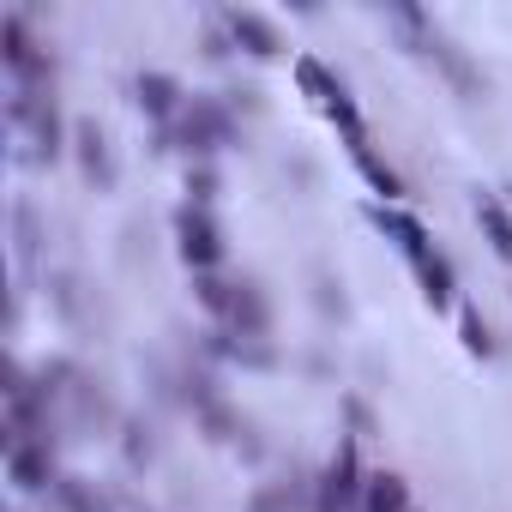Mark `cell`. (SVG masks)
Returning <instances> with one entry per match:
<instances>
[{
  "mask_svg": "<svg viewBox=\"0 0 512 512\" xmlns=\"http://www.w3.org/2000/svg\"><path fill=\"white\" fill-rule=\"evenodd\" d=\"M458 338H464V350H470V356H482V362L500 350V344H494V326L482 320V308H476V302H464V308H458Z\"/></svg>",
  "mask_w": 512,
  "mask_h": 512,
  "instance_id": "ffe728a7",
  "label": "cell"
},
{
  "mask_svg": "<svg viewBox=\"0 0 512 512\" xmlns=\"http://www.w3.org/2000/svg\"><path fill=\"white\" fill-rule=\"evenodd\" d=\"M55 500H61V512H109V500H103V488L91 482V476H55V488H49Z\"/></svg>",
  "mask_w": 512,
  "mask_h": 512,
  "instance_id": "d6986e66",
  "label": "cell"
},
{
  "mask_svg": "<svg viewBox=\"0 0 512 512\" xmlns=\"http://www.w3.org/2000/svg\"><path fill=\"white\" fill-rule=\"evenodd\" d=\"M476 223H482V235H488V247H494V260L512 266V211H506L500 193H476Z\"/></svg>",
  "mask_w": 512,
  "mask_h": 512,
  "instance_id": "2e32d148",
  "label": "cell"
},
{
  "mask_svg": "<svg viewBox=\"0 0 512 512\" xmlns=\"http://www.w3.org/2000/svg\"><path fill=\"white\" fill-rule=\"evenodd\" d=\"M7 115H13V127L31 139V157H37V163H55V157H61V109H55V91H19V85H13Z\"/></svg>",
  "mask_w": 512,
  "mask_h": 512,
  "instance_id": "8992f818",
  "label": "cell"
},
{
  "mask_svg": "<svg viewBox=\"0 0 512 512\" xmlns=\"http://www.w3.org/2000/svg\"><path fill=\"white\" fill-rule=\"evenodd\" d=\"M175 253L187 260L193 278L199 272H217V260H223V229H217V217L205 205H181L175 211Z\"/></svg>",
  "mask_w": 512,
  "mask_h": 512,
  "instance_id": "52a82bcc",
  "label": "cell"
},
{
  "mask_svg": "<svg viewBox=\"0 0 512 512\" xmlns=\"http://www.w3.org/2000/svg\"><path fill=\"white\" fill-rule=\"evenodd\" d=\"M350 157H356V169H362V181H368V187H374V193H380L386 205H398V199H404V175H398V169H392L386 157H374V145H368V133H362V139H350Z\"/></svg>",
  "mask_w": 512,
  "mask_h": 512,
  "instance_id": "5bb4252c",
  "label": "cell"
},
{
  "mask_svg": "<svg viewBox=\"0 0 512 512\" xmlns=\"http://www.w3.org/2000/svg\"><path fill=\"white\" fill-rule=\"evenodd\" d=\"M229 139H235V115H229V103H217L205 91H193L187 109L175 115V127H163V145H181L193 163H211Z\"/></svg>",
  "mask_w": 512,
  "mask_h": 512,
  "instance_id": "7a4b0ae2",
  "label": "cell"
},
{
  "mask_svg": "<svg viewBox=\"0 0 512 512\" xmlns=\"http://www.w3.org/2000/svg\"><path fill=\"white\" fill-rule=\"evenodd\" d=\"M223 332H235V338H266L272 332V302H266V290L260 284H235V302H229V314H223Z\"/></svg>",
  "mask_w": 512,
  "mask_h": 512,
  "instance_id": "30bf717a",
  "label": "cell"
},
{
  "mask_svg": "<svg viewBox=\"0 0 512 512\" xmlns=\"http://www.w3.org/2000/svg\"><path fill=\"white\" fill-rule=\"evenodd\" d=\"M386 25L404 37V49L410 55H422V61H434L464 97H482V67L464 55V43L458 37H446L440 25H434V13H422V7H386Z\"/></svg>",
  "mask_w": 512,
  "mask_h": 512,
  "instance_id": "6da1fadb",
  "label": "cell"
},
{
  "mask_svg": "<svg viewBox=\"0 0 512 512\" xmlns=\"http://www.w3.org/2000/svg\"><path fill=\"white\" fill-rule=\"evenodd\" d=\"M73 157H79V175H85L97 193L115 187V151H109V133H103L97 121H73Z\"/></svg>",
  "mask_w": 512,
  "mask_h": 512,
  "instance_id": "9c48e42d",
  "label": "cell"
},
{
  "mask_svg": "<svg viewBox=\"0 0 512 512\" xmlns=\"http://www.w3.org/2000/svg\"><path fill=\"white\" fill-rule=\"evenodd\" d=\"M193 302L223 326V314H229V302H235V284H229V278H217V272H199V278H193Z\"/></svg>",
  "mask_w": 512,
  "mask_h": 512,
  "instance_id": "44dd1931",
  "label": "cell"
},
{
  "mask_svg": "<svg viewBox=\"0 0 512 512\" xmlns=\"http://www.w3.org/2000/svg\"><path fill=\"white\" fill-rule=\"evenodd\" d=\"M133 91H139V109H145L151 121H163V127H175V115L187 109V91H181L169 73H139Z\"/></svg>",
  "mask_w": 512,
  "mask_h": 512,
  "instance_id": "7c38bea8",
  "label": "cell"
},
{
  "mask_svg": "<svg viewBox=\"0 0 512 512\" xmlns=\"http://www.w3.org/2000/svg\"><path fill=\"white\" fill-rule=\"evenodd\" d=\"M13 223H19V260H31V253H37V211L13 205Z\"/></svg>",
  "mask_w": 512,
  "mask_h": 512,
  "instance_id": "d4e9b609",
  "label": "cell"
},
{
  "mask_svg": "<svg viewBox=\"0 0 512 512\" xmlns=\"http://www.w3.org/2000/svg\"><path fill=\"white\" fill-rule=\"evenodd\" d=\"M223 31H229V43L247 49L253 61H278V55H284L278 25H272L266 13H253V7H229V13H223Z\"/></svg>",
  "mask_w": 512,
  "mask_h": 512,
  "instance_id": "ba28073f",
  "label": "cell"
},
{
  "mask_svg": "<svg viewBox=\"0 0 512 512\" xmlns=\"http://www.w3.org/2000/svg\"><path fill=\"white\" fill-rule=\"evenodd\" d=\"M211 199H217V169L211 163H187V205L211 211Z\"/></svg>",
  "mask_w": 512,
  "mask_h": 512,
  "instance_id": "603a6c76",
  "label": "cell"
},
{
  "mask_svg": "<svg viewBox=\"0 0 512 512\" xmlns=\"http://www.w3.org/2000/svg\"><path fill=\"white\" fill-rule=\"evenodd\" d=\"M362 512H410V482L398 470H374L362 482Z\"/></svg>",
  "mask_w": 512,
  "mask_h": 512,
  "instance_id": "e0dca14e",
  "label": "cell"
},
{
  "mask_svg": "<svg viewBox=\"0 0 512 512\" xmlns=\"http://www.w3.org/2000/svg\"><path fill=\"white\" fill-rule=\"evenodd\" d=\"M55 446H13L7 452V482L19 488V494H43V488H55Z\"/></svg>",
  "mask_w": 512,
  "mask_h": 512,
  "instance_id": "8fae6325",
  "label": "cell"
},
{
  "mask_svg": "<svg viewBox=\"0 0 512 512\" xmlns=\"http://www.w3.org/2000/svg\"><path fill=\"white\" fill-rule=\"evenodd\" d=\"M368 217H374V223H380V229H386V235L398 241V253H404V260H410V266L422 260V253H434V241H428V229H422V223H416L410 211H398V205H368Z\"/></svg>",
  "mask_w": 512,
  "mask_h": 512,
  "instance_id": "4fadbf2b",
  "label": "cell"
},
{
  "mask_svg": "<svg viewBox=\"0 0 512 512\" xmlns=\"http://www.w3.org/2000/svg\"><path fill=\"white\" fill-rule=\"evenodd\" d=\"M362 434H338V452L326 464V476L314 482V512H362Z\"/></svg>",
  "mask_w": 512,
  "mask_h": 512,
  "instance_id": "5b68a950",
  "label": "cell"
},
{
  "mask_svg": "<svg viewBox=\"0 0 512 512\" xmlns=\"http://www.w3.org/2000/svg\"><path fill=\"white\" fill-rule=\"evenodd\" d=\"M0 55H7V73H13L19 91H55V55L31 37L25 13L0 19Z\"/></svg>",
  "mask_w": 512,
  "mask_h": 512,
  "instance_id": "3957f363",
  "label": "cell"
},
{
  "mask_svg": "<svg viewBox=\"0 0 512 512\" xmlns=\"http://www.w3.org/2000/svg\"><path fill=\"white\" fill-rule=\"evenodd\" d=\"M296 85H302V97H308L326 121L344 127V139H362V115H356V103H350V85H344L320 55H302V61H296Z\"/></svg>",
  "mask_w": 512,
  "mask_h": 512,
  "instance_id": "277c9868",
  "label": "cell"
},
{
  "mask_svg": "<svg viewBox=\"0 0 512 512\" xmlns=\"http://www.w3.org/2000/svg\"><path fill=\"white\" fill-rule=\"evenodd\" d=\"M121 434H127V464H151V452H157V440H151V422L127 416V422H121Z\"/></svg>",
  "mask_w": 512,
  "mask_h": 512,
  "instance_id": "cb8c5ba5",
  "label": "cell"
},
{
  "mask_svg": "<svg viewBox=\"0 0 512 512\" xmlns=\"http://www.w3.org/2000/svg\"><path fill=\"white\" fill-rule=\"evenodd\" d=\"M314 506V488L302 476H284V482H260L247 500V512H308Z\"/></svg>",
  "mask_w": 512,
  "mask_h": 512,
  "instance_id": "9a60e30c",
  "label": "cell"
},
{
  "mask_svg": "<svg viewBox=\"0 0 512 512\" xmlns=\"http://www.w3.org/2000/svg\"><path fill=\"white\" fill-rule=\"evenodd\" d=\"M320 308L344 320V314H350V302H344V284H332V278H320Z\"/></svg>",
  "mask_w": 512,
  "mask_h": 512,
  "instance_id": "484cf974",
  "label": "cell"
},
{
  "mask_svg": "<svg viewBox=\"0 0 512 512\" xmlns=\"http://www.w3.org/2000/svg\"><path fill=\"white\" fill-rule=\"evenodd\" d=\"M410 272H416V284H422V302H428V308H446V302H452V290H458V284H452V260H446L440 247H434V253H422Z\"/></svg>",
  "mask_w": 512,
  "mask_h": 512,
  "instance_id": "ac0fdd59",
  "label": "cell"
},
{
  "mask_svg": "<svg viewBox=\"0 0 512 512\" xmlns=\"http://www.w3.org/2000/svg\"><path fill=\"white\" fill-rule=\"evenodd\" d=\"M199 428H205L211 440H223V446H241V434H247V422H241V416H235V410H229L223 398L199 410Z\"/></svg>",
  "mask_w": 512,
  "mask_h": 512,
  "instance_id": "7402d4cb",
  "label": "cell"
}]
</instances>
